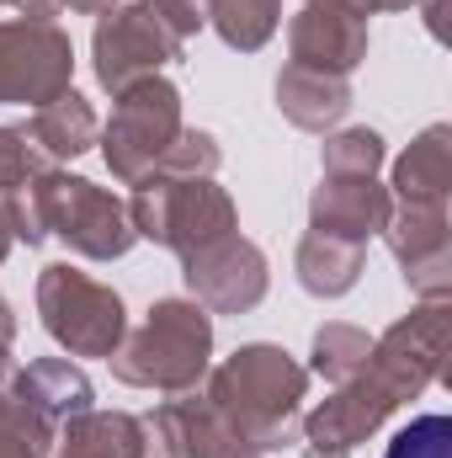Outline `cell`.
Wrapping results in <instances>:
<instances>
[{
    "instance_id": "21",
    "label": "cell",
    "mask_w": 452,
    "mask_h": 458,
    "mask_svg": "<svg viewBox=\"0 0 452 458\" xmlns=\"http://www.w3.org/2000/svg\"><path fill=\"white\" fill-rule=\"evenodd\" d=\"M27 133H32V144H38L54 165H64V160H80V155L96 144L102 123H96V107H91V102L70 86L64 97L43 102L38 113L27 117Z\"/></svg>"
},
{
    "instance_id": "35",
    "label": "cell",
    "mask_w": 452,
    "mask_h": 458,
    "mask_svg": "<svg viewBox=\"0 0 452 458\" xmlns=\"http://www.w3.org/2000/svg\"><path fill=\"white\" fill-rule=\"evenodd\" d=\"M11 245H16V234H11V225H5V208H0V261L11 256Z\"/></svg>"
},
{
    "instance_id": "10",
    "label": "cell",
    "mask_w": 452,
    "mask_h": 458,
    "mask_svg": "<svg viewBox=\"0 0 452 458\" xmlns=\"http://www.w3.org/2000/svg\"><path fill=\"white\" fill-rule=\"evenodd\" d=\"M181 283L208 315H250L272 288V267H266V250L234 229L224 240L181 256Z\"/></svg>"
},
{
    "instance_id": "24",
    "label": "cell",
    "mask_w": 452,
    "mask_h": 458,
    "mask_svg": "<svg viewBox=\"0 0 452 458\" xmlns=\"http://www.w3.org/2000/svg\"><path fill=\"white\" fill-rule=\"evenodd\" d=\"M367 352H372V336L346 326V320H331L314 331V346H309V373H320L325 384H346L367 368Z\"/></svg>"
},
{
    "instance_id": "25",
    "label": "cell",
    "mask_w": 452,
    "mask_h": 458,
    "mask_svg": "<svg viewBox=\"0 0 452 458\" xmlns=\"http://www.w3.org/2000/svg\"><path fill=\"white\" fill-rule=\"evenodd\" d=\"M389 160V139L378 128H331L320 144V171L331 176H378V165Z\"/></svg>"
},
{
    "instance_id": "11",
    "label": "cell",
    "mask_w": 452,
    "mask_h": 458,
    "mask_svg": "<svg viewBox=\"0 0 452 458\" xmlns=\"http://www.w3.org/2000/svg\"><path fill=\"white\" fill-rule=\"evenodd\" d=\"M383 245L405 272V288L415 299H452V219L448 208L426 203H394Z\"/></svg>"
},
{
    "instance_id": "17",
    "label": "cell",
    "mask_w": 452,
    "mask_h": 458,
    "mask_svg": "<svg viewBox=\"0 0 452 458\" xmlns=\"http://www.w3.org/2000/svg\"><path fill=\"white\" fill-rule=\"evenodd\" d=\"M277 113L304 133H331L351 113V81L304 70V64H282L277 70Z\"/></svg>"
},
{
    "instance_id": "14",
    "label": "cell",
    "mask_w": 452,
    "mask_h": 458,
    "mask_svg": "<svg viewBox=\"0 0 452 458\" xmlns=\"http://www.w3.org/2000/svg\"><path fill=\"white\" fill-rule=\"evenodd\" d=\"M389 416H394L389 394H378V389L356 373V378L336 384V394L320 400V405L304 416V443L320 448V454H351V448H362L367 437H378V427H383Z\"/></svg>"
},
{
    "instance_id": "16",
    "label": "cell",
    "mask_w": 452,
    "mask_h": 458,
    "mask_svg": "<svg viewBox=\"0 0 452 458\" xmlns=\"http://www.w3.org/2000/svg\"><path fill=\"white\" fill-rule=\"evenodd\" d=\"M394 203H426V208H448L452 198V128L431 123L410 139V149L394 160V182H389Z\"/></svg>"
},
{
    "instance_id": "2",
    "label": "cell",
    "mask_w": 452,
    "mask_h": 458,
    "mask_svg": "<svg viewBox=\"0 0 452 458\" xmlns=\"http://www.w3.org/2000/svg\"><path fill=\"white\" fill-rule=\"evenodd\" d=\"M107 362L113 378L128 389H155V394L203 389L213 368V315L197 299H155L138 331H128Z\"/></svg>"
},
{
    "instance_id": "28",
    "label": "cell",
    "mask_w": 452,
    "mask_h": 458,
    "mask_svg": "<svg viewBox=\"0 0 452 458\" xmlns=\"http://www.w3.org/2000/svg\"><path fill=\"white\" fill-rule=\"evenodd\" d=\"M383 458H452V421L448 416H415L389 437Z\"/></svg>"
},
{
    "instance_id": "9",
    "label": "cell",
    "mask_w": 452,
    "mask_h": 458,
    "mask_svg": "<svg viewBox=\"0 0 452 458\" xmlns=\"http://www.w3.org/2000/svg\"><path fill=\"white\" fill-rule=\"evenodd\" d=\"M187 54L181 38H171L155 11L144 0H122L107 16H96V32H91V70H96V86L122 97L128 86L160 75L165 64H176Z\"/></svg>"
},
{
    "instance_id": "26",
    "label": "cell",
    "mask_w": 452,
    "mask_h": 458,
    "mask_svg": "<svg viewBox=\"0 0 452 458\" xmlns=\"http://www.w3.org/2000/svg\"><path fill=\"white\" fill-rule=\"evenodd\" d=\"M219 165H224L219 139H213L208 128H181V133L171 139V149L155 160L149 176H165V182H203V176H213Z\"/></svg>"
},
{
    "instance_id": "18",
    "label": "cell",
    "mask_w": 452,
    "mask_h": 458,
    "mask_svg": "<svg viewBox=\"0 0 452 458\" xmlns=\"http://www.w3.org/2000/svg\"><path fill=\"white\" fill-rule=\"evenodd\" d=\"M54 458H149V432L128 411H80L59 427Z\"/></svg>"
},
{
    "instance_id": "7",
    "label": "cell",
    "mask_w": 452,
    "mask_h": 458,
    "mask_svg": "<svg viewBox=\"0 0 452 458\" xmlns=\"http://www.w3.org/2000/svg\"><path fill=\"white\" fill-rule=\"evenodd\" d=\"M43 214H48V234H59L86 261H117L138 240L128 203L117 192L86 182V176H70L59 165L43 171Z\"/></svg>"
},
{
    "instance_id": "36",
    "label": "cell",
    "mask_w": 452,
    "mask_h": 458,
    "mask_svg": "<svg viewBox=\"0 0 452 458\" xmlns=\"http://www.w3.org/2000/svg\"><path fill=\"white\" fill-rule=\"evenodd\" d=\"M219 458H261V454H250L245 443H229V448H224V454H219Z\"/></svg>"
},
{
    "instance_id": "15",
    "label": "cell",
    "mask_w": 452,
    "mask_h": 458,
    "mask_svg": "<svg viewBox=\"0 0 452 458\" xmlns=\"http://www.w3.org/2000/svg\"><path fill=\"white\" fill-rule=\"evenodd\" d=\"M144 432H149V448H160V458H219L234 443L203 389L160 400L155 416L144 421Z\"/></svg>"
},
{
    "instance_id": "37",
    "label": "cell",
    "mask_w": 452,
    "mask_h": 458,
    "mask_svg": "<svg viewBox=\"0 0 452 458\" xmlns=\"http://www.w3.org/2000/svg\"><path fill=\"white\" fill-rule=\"evenodd\" d=\"M304 458H351V454H320V448H309Z\"/></svg>"
},
{
    "instance_id": "30",
    "label": "cell",
    "mask_w": 452,
    "mask_h": 458,
    "mask_svg": "<svg viewBox=\"0 0 452 458\" xmlns=\"http://www.w3.org/2000/svg\"><path fill=\"white\" fill-rule=\"evenodd\" d=\"M304 5H336V11H351V16H383V11H410L421 0H304Z\"/></svg>"
},
{
    "instance_id": "3",
    "label": "cell",
    "mask_w": 452,
    "mask_h": 458,
    "mask_svg": "<svg viewBox=\"0 0 452 458\" xmlns=\"http://www.w3.org/2000/svg\"><path fill=\"white\" fill-rule=\"evenodd\" d=\"M128 219L138 229V240H155L176 256H192L213 240H224L239 229V208L213 176L203 182H165V176H144L133 182L128 198Z\"/></svg>"
},
{
    "instance_id": "8",
    "label": "cell",
    "mask_w": 452,
    "mask_h": 458,
    "mask_svg": "<svg viewBox=\"0 0 452 458\" xmlns=\"http://www.w3.org/2000/svg\"><path fill=\"white\" fill-rule=\"evenodd\" d=\"M75 86V43L59 21H0V107H43Z\"/></svg>"
},
{
    "instance_id": "34",
    "label": "cell",
    "mask_w": 452,
    "mask_h": 458,
    "mask_svg": "<svg viewBox=\"0 0 452 458\" xmlns=\"http://www.w3.org/2000/svg\"><path fill=\"white\" fill-rule=\"evenodd\" d=\"M11 342H16V310L0 299V346H11Z\"/></svg>"
},
{
    "instance_id": "29",
    "label": "cell",
    "mask_w": 452,
    "mask_h": 458,
    "mask_svg": "<svg viewBox=\"0 0 452 458\" xmlns=\"http://www.w3.org/2000/svg\"><path fill=\"white\" fill-rule=\"evenodd\" d=\"M149 11H155V21L171 32V38H197L203 27H208V0H144Z\"/></svg>"
},
{
    "instance_id": "22",
    "label": "cell",
    "mask_w": 452,
    "mask_h": 458,
    "mask_svg": "<svg viewBox=\"0 0 452 458\" xmlns=\"http://www.w3.org/2000/svg\"><path fill=\"white\" fill-rule=\"evenodd\" d=\"M208 27L234 54H255L282 27V0H208Z\"/></svg>"
},
{
    "instance_id": "4",
    "label": "cell",
    "mask_w": 452,
    "mask_h": 458,
    "mask_svg": "<svg viewBox=\"0 0 452 458\" xmlns=\"http://www.w3.org/2000/svg\"><path fill=\"white\" fill-rule=\"evenodd\" d=\"M38 320L70 357H113L128 336L122 293L70 261H48L38 272Z\"/></svg>"
},
{
    "instance_id": "32",
    "label": "cell",
    "mask_w": 452,
    "mask_h": 458,
    "mask_svg": "<svg viewBox=\"0 0 452 458\" xmlns=\"http://www.w3.org/2000/svg\"><path fill=\"white\" fill-rule=\"evenodd\" d=\"M64 5H70L75 16H107L113 5H122V0H64Z\"/></svg>"
},
{
    "instance_id": "31",
    "label": "cell",
    "mask_w": 452,
    "mask_h": 458,
    "mask_svg": "<svg viewBox=\"0 0 452 458\" xmlns=\"http://www.w3.org/2000/svg\"><path fill=\"white\" fill-rule=\"evenodd\" d=\"M16 11H21V21H54L64 11V0H16Z\"/></svg>"
},
{
    "instance_id": "5",
    "label": "cell",
    "mask_w": 452,
    "mask_h": 458,
    "mask_svg": "<svg viewBox=\"0 0 452 458\" xmlns=\"http://www.w3.org/2000/svg\"><path fill=\"white\" fill-rule=\"evenodd\" d=\"M448 326H452V304L448 299H421L405 320H394L372 352H367V368L362 378L389 394V405H410L421 400L437 378H442V357H448Z\"/></svg>"
},
{
    "instance_id": "13",
    "label": "cell",
    "mask_w": 452,
    "mask_h": 458,
    "mask_svg": "<svg viewBox=\"0 0 452 458\" xmlns=\"http://www.w3.org/2000/svg\"><path fill=\"white\" fill-rule=\"evenodd\" d=\"M389 187L378 176H320V187L309 192V229L314 234H331L346 245H367L372 234H383L389 225Z\"/></svg>"
},
{
    "instance_id": "27",
    "label": "cell",
    "mask_w": 452,
    "mask_h": 458,
    "mask_svg": "<svg viewBox=\"0 0 452 458\" xmlns=\"http://www.w3.org/2000/svg\"><path fill=\"white\" fill-rule=\"evenodd\" d=\"M43 171H54V160L32 144L27 123H0V192L27 187V182H38Z\"/></svg>"
},
{
    "instance_id": "19",
    "label": "cell",
    "mask_w": 452,
    "mask_h": 458,
    "mask_svg": "<svg viewBox=\"0 0 452 458\" xmlns=\"http://www.w3.org/2000/svg\"><path fill=\"white\" fill-rule=\"evenodd\" d=\"M16 394L32 411H43L54 427H64L70 416L91 411V400H96V389H91V378H86V368L75 357H38V362H27L16 373Z\"/></svg>"
},
{
    "instance_id": "6",
    "label": "cell",
    "mask_w": 452,
    "mask_h": 458,
    "mask_svg": "<svg viewBox=\"0 0 452 458\" xmlns=\"http://www.w3.org/2000/svg\"><path fill=\"white\" fill-rule=\"evenodd\" d=\"M117 107L107 117V128L96 133L102 144V160L122 187L144 182L155 171V160L171 149V139L187 128L181 123V91L165 81V75H149L138 86H128L122 97H113Z\"/></svg>"
},
{
    "instance_id": "23",
    "label": "cell",
    "mask_w": 452,
    "mask_h": 458,
    "mask_svg": "<svg viewBox=\"0 0 452 458\" xmlns=\"http://www.w3.org/2000/svg\"><path fill=\"white\" fill-rule=\"evenodd\" d=\"M59 427L32 411L16 389H0V458H48Z\"/></svg>"
},
{
    "instance_id": "38",
    "label": "cell",
    "mask_w": 452,
    "mask_h": 458,
    "mask_svg": "<svg viewBox=\"0 0 452 458\" xmlns=\"http://www.w3.org/2000/svg\"><path fill=\"white\" fill-rule=\"evenodd\" d=\"M0 5H16V0H0Z\"/></svg>"
},
{
    "instance_id": "12",
    "label": "cell",
    "mask_w": 452,
    "mask_h": 458,
    "mask_svg": "<svg viewBox=\"0 0 452 458\" xmlns=\"http://www.w3.org/2000/svg\"><path fill=\"white\" fill-rule=\"evenodd\" d=\"M367 48H372L367 21L351 16V11H336V5H304V11L288 21V54H293V64H304V70L351 81V70L367 64Z\"/></svg>"
},
{
    "instance_id": "20",
    "label": "cell",
    "mask_w": 452,
    "mask_h": 458,
    "mask_svg": "<svg viewBox=\"0 0 452 458\" xmlns=\"http://www.w3.org/2000/svg\"><path fill=\"white\" fill-rule=\"evenodd\" d=\"M362 267H367V245H346L331 234H304L298 250H293V272H298V288L314 293V299H346L356 283H362Z\"/></svg>"
},
{
    "instance_id": "33",
    "label": "cell",
    "mask_w": 452,
    "mask_h": 458,
    "mask_svg": "<svg viewBox=\"0 0 452 458\" xmlns=\"http://www.w3.org/2000/svg\"><path fill=\"white\" fill-rule=\"evenodd\" d=\"M16 373H21V362L11 357V346H0V389H16Z\"/></svg>"
},
{
    "instance_id": "1",
    "label": "cell",
    "mask_w": 452,
    "mask_h": 458,
    "mask_svg": "<svg viewBox=\"0 0 452 458\" xmlns=\"http://www.w3.org/2000/svg\"><path fill=\"white\" fill-rule=\"evenodd\" d=\"M208 405L219 411L234 443L250 454H277L304 437V394H309V368L277 342H245L234 346L219 368L203 378Z\"/></svg>"
}]
</instances>
